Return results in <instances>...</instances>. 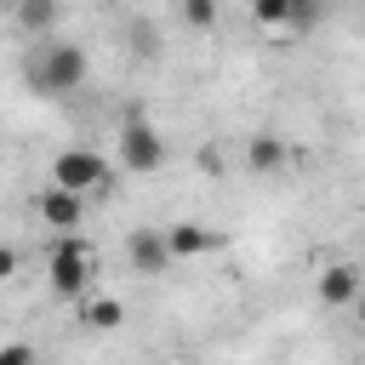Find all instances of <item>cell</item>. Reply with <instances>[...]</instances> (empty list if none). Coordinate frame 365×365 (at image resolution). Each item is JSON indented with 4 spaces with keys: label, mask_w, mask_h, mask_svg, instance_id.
<instances>
[{
    "label": "cell",
    "mask_w": 365,
    "mask_h": 365,
    "mask_svg": "<svg viewBox=\"0 0 365 365\" xmlns=\"http://www.w3.org/2000/svg\"><path fill=\"white\" fill-rule=\"evenodd\" d=\"M86 74H91V63H86V51H80V46H68V40H46V46H40V57L29 63V80H34V91H46V97L80 91V86H86Z\"/></svg>",
    "instance_id": "6da1fadb"
},
{
    "label": "cell",
    "mask_w": 365,
    "mask_h": 365,
    "mask_svg": "<svg viewBox=\"0 0 365 365\" xmlns=\"http://www.w3.org/2000/svg\"><path fill=\"white\" fill-rule=\"evenodd\" d=\"M46 274H51V291L57 297H86L91 291V274H97V257L80 234H63L46 257Z\"/></svg>",
    "instance_id": "7a4b0ae2"
},
{
    "label": "cell",
    "mask_w": 365,
    "mask_h": 365,
    "mask_svg": "<svg viewBox=\"0 0 365 365\" xmlns=\"http://www.w3.org/2000/svg\"><path fill=\"white\" fill-rule=\"evenodd\" d=\"M114 182V171H108V160L97 154V148H63L57 160H51V188H63V194H91V188H108Z\"/></svg>",
    "instance_id": "3957f363"
},
{
    "label": "cell",
    "mask_w": 365,
    "mask_h": 365,
    "mask_svg": "<svg viewBox=\"0 0 365 365\" xmlns=\"http://www.w3.org/2000/svg\"><path fill=\"white\" fill-rule=\"evenodd\" d=\"M160 160H165L160 131L148 120H125V131H120V165L125 171H160Z\"/></svg>",
    "instance_id": "277c9868"
},
{
    "label": "cell",
    "mask_w": 365,
    "mask_h": 365,
    "mask_svg": "<svg viewBox=\"0 0 365 365\" xmlns=\"http://www.w3.org/2000/svg\"><path fill=\"white\" fill-rule=\"evenodd\" d=\"M125 257H131V268L137 274H160L171 257H165V240H160V228H137L131 240H125Z\"/></svg>",
    "instance_id": "5b68a950"
},
{
    "label": "cell",
    "mask_w": 365,
    "mask_h": 365,
    "mask_svg": "<svg viewBox=\"0 0 365 365\" xmlns=\"http://www.w3.org/2000/svg\"><path fill=\"white\" fill-rule=\"evenodd\" d=\"M40 217H46V228H80V217H86V205H80V194H63V188H46L40 194Z\"/></svg>",
    "instance_id": "8992f818"
},
{
    "label": "cell",
    "mask_w": 365,
    "mask_h": 365,
    "mask_svg": "<svg viewBox=\"0 0 365 365\" xmlns=\"http://www.w3.org/2000/svg\"><path fill=\"white\" fill-rule=\"evenodd\" d=\"M354 297H359V268H354V262H336V268L319 274V302L342 308V302H354Z\"/></svg>",
    "instance_id": "52a82bcc"
},
{
    "label": "cell",
    "mask_w": 365,
    "mask_h": 365,
    "mask_svg": "<svg viewBox=\"0 0 365 365\" xmlns=\"http://www.w3.org/2000/svg\"><path fill=\"white\" fill-rule=\"evenodd\" d=\"M160 240H165V257H200V251H211V234L200 222H171Z\"/></svg>",
    "instance_id": "ba28073f"
},
{
    "label": "cell",
    "mask_w": 365,
    "mask_h": 365,
    "mask_svg": "<svg viewBox=\"0 0 365 365\" xmlns=\"http://www.w3.org/2000/svg\"><path fill=\"white\" fill-rule=\"evenodd\" d=\"M245 160H251V171H279V165H285V143L268 137V131H257V137L245 143Z\"/></svg>",
    "instance_id": "9c48e42d"
},
{
    "label": "cell",
    "mask_w": 365,
    "mask_h": 365,
    "mask_svg": "<svg viewBox=\"0 0 365 365\" xmlns=\"http://www.w3.org/2000/svg\"><path fill=\"white\" fill-rule=\"evenodd\" d=\"M17 6V23L29 29V34H46L51 23H57V0H11Z\"/></svg>",
    "instance_id": "30bf717a"
},
{
    "label": "cell",
    "mask_w": 365,
    "mask_h": 365,
    "mask_svg": "<svg viewBox=\"0 0 365 365\" xmlns=\"http://www.w3.org/2000/svg\"><path fill=\"white\" fill-rule=\"evenodd\" d=\"M120 319H125V308H120L114 297H86V325H91V331H114Z\"/></svg>",
    "instance_id": "8fae6325"
},
{
    "label": "cell",
    "mask_w": 365,
    "mask_h": 365,
    "mask_svg": "<svg viewBox=\"0 0 365 365\" xmlns=\"http://www.w3.org/2000/svg\"><path fill=\"white\" fill-rule=\"evenodd\" d=\"M182 11H188L194 29H211L217 23V0H182Z\"/></svg>",
    "instance_id": "7c38bea8"
},
{
    "label": "cell",
    "mask_w": 365,
    "mask_h": 365,
    "mask_svg": "<svg viewBox=\"0 0 365 365\" xmlns=\"http://www.w3.org/2000/svg\"><path fill=\"white\" fill-rule=\"evenodd\" d=\"M251 11H257V23H291L285 0H251Z\"/></svg>",
    "instance_id": "4fadbf2b"
},
{
    "label": "cell",
    "mask_w": 365,
    "mask_h": 365,
    "mask_svg": "<svg viewBox=\"0 0 365 365\" xmlns=\"http://www.w3.org/2000/svg\"><path fill=\"white\" fill-rule=\"evenodd\" d=\"M0 365H34V348L29 342H6L0 348Z\"/></svg>",
    "instance_id": "5bb4252c"
},
{
    "label": "cell",
    "mask_w": 365,
    "mask_h": 365,
    "mask_svg": "<svg viewBox=\"0 0 365 365\" xmlns=\"http://www.w3.org/2000/svg\"><path fill=\"white\" fill-rule=\"evenodd\" d=\"M291 6V23H314V11H319V0H285Z\"/></svg>",
    "instance_id": "9a60e30c"
},
{
    "label": "cell",
    "mask_w": 365,
    "mask_h": 365,
    "mask_svg": "<svg viewBox=\"0 0 365 365\" xmlns=\"http://www.w3.org/2000/svg\"><path fill=\"white\" fill-rule=\"evenodd\" d=\"M11 274H17V251H11V245H0V279H11Z\"/></svg>",
    "instance_id": "2e32d148"
},
{
    "label": "cell",
    "mask_w": 365,
    "mask_h": 365,
    "mask_svg": "<svg viewBox=\"0 0 365 365\" xmlns=\"http://www.w3.org/2000/svg\"><path fill=\"white\" fill-rule=\"evenodd\" d=\"M0 6H11V0H0Z\"/></svg>",
    "instance_id": "e0dca14e"
}]
</instances>
